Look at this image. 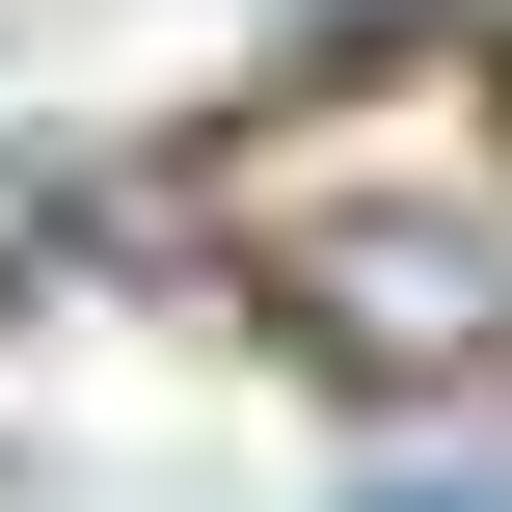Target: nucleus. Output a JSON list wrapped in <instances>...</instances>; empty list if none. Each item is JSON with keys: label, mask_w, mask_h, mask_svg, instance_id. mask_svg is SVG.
Instances as JSON below:
<instances>
[{"label": "nucleus", "mask_w": 512, "mask_h": 512, "mask_svg": "<svg viewBox=\"0 0 512 512\" xmlns=\"http://www.w3.org/2000/svg\"><path fill=\"white\" fill-rule=\"evenodd\" d=\"M243 297L297 324V351H351V378H432V351H512V189L459 162H270L243 189Z\"/></svg>", "instance_id": "nucleus-1"}, {"label": "nucleus", "mask_w": 512, "mask_h": 512, "mask_svg": "<svg viewBox=\"0 0 512 512\" xmlns=\"http://www.w3.org/2000/svg\"><path fill=\"white\" fill-rule=\"evenodd\" d=\"M351 512H512V486H486V459H459V486H351Z\"/></svg>", "instance_id": "nucleus-2"}]
</instances>
